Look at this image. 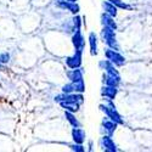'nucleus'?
Masks as SVG:
<instances>
[{"label":"nucleus","instance_id":"1","mask_svg":"<svg viewBox=\"0 0 152 152\" xmlns=\"http://www.w3.org/2000/svg\"><path fill=\"white\" fill-rule=\"evenodd\" d=\"M102 38H104V42L107 44V46L110 49H113V50H117L119 51V45H118V42H117V38H116V32L115 29H112L107 26H104L102 27Z\"/></svg>","mask_w":152,"mask_h":152},{"label":"nucleus","instance_id":"2","mask_svg":"<svg viewBox=\"0 0 152 152\" xmlns=\"http://www.w3.org/2000/svg\"><path fill=\"white\" fill-rule=\"evenodd\" d=\"M100 108H101V111H102L105 115L107 116V118H110L111 121L116 122L117 124H124V121L122 119L121 115L117 112L116 106L111 102V100L108 101L106 105H100Z\"/></svg>","mask_w":152,"mask_h":152},{"label":"nucleus","instance_id":"3","mask_svg":"<svg viewBox=\"0 0 152 152\" xmlns=\"http://www.w3.org/2000/svg\"><path fill=\"white\" fill-rule=\"evenodd\" d=\"M105 56H106V58L111 62V63H113L116 67H122V66H124L125 65V58H124V56H122L117 50H113V49H107L106 50V53H105Z\"/></svg>","mask_w":152,"mask_h":152},{"label":"nucleus","instance_id":"4","mask_svg":"<svg viewBox=\"0 0 152 152\" xmlns=\"http://www.w3.org/2000/svg\"><path fill=\"white\" fill-rule=\"evenodd\" d=\"M118 94V88L117 86H111V85H105L102 86V89H101V95L104 97L108 99V100H115L116 96Z\"/></svg>","mask_w":152,"mask_h":152},{"label":"nucleus","instance_id":"5","mask_svg":"<svg viewBox=\"0 0 152 152\" xmlns=\"http://www.w3.org/2000/svg\"><path fill=\"white\" fill-rule=\"evenodd\" d=\"M101 145H102L104 150L107 152H116L117 151V146H116L115 141H113L112 137L108 135H104L101 137Z\"/></svg>","mask_w":152,"mask_h":152},{"label":"nucleus","instance_id":"6","mask_svg":"<svg viewBox=\"0 0 152 152\" xmlns=\"http://www.w3.org/2000/svg\"><path fill=\"white\" fill-rule=\"evenodd\" d=\"M67 65L71 68H79L82 65V51H75V54L72 57L67 58Z\"/></svg>","mask_w":152,"mask_h":152},{"label":"nucleus","instance_id":"7","mask_svg":"<svg viewBox=\"0 0 152 152\" xmlns=\"http://www.w3.org/2000/svg\"><path fill=\"white\" fill-rule=\"evenodd\" d=\"M117 123L113 122L111 119H104L102 122V130L105 132V135H108V136H112V134L116 132L117 129Z\"/></svg>","mask_w":152,"mask_h":152},{"label":"nucleus","instance_id":"8","mask_svg":"<svg viewBox=\"0 0 152 152\" xmlns=\"http://www.w3.org/2000/svg\"><path fill=\"white\" fill-rule=\"evenodd\" d=\"M65 91L71 93V91H78V93H83L85 90V85H84V80H77V82H72V84L65 86Z\"/></svg>","mask_w":152,"mask_h":152},{"label":"nucleus","instance_id":"9","mask_svg":"<svg viewBox=\"0 0 152 152\" xmlns=\"http://www.w3.org/2000/svg\"><path fill=\"white\" fill-rule=\"evenodd\" d=\"M72 40H73V45L75 46V50H78V51H83V49L85 46V40H84L80 31L75 32V34L72 38Z\"/></svg>","mask_w":152,"mask_h":152},{"label":"nucleus","instance_id":"10","mask_svg":"<svg viewBox=\"0 0 152 152\" xmlns=\"http://www.w3.org/2000/svg\"><path fill=\"white\" fill-rule=\"evenodd\" d=\"M72 135H73V140L75 144H83L85 141L86 133L83 129H80L79 126H77V128H74L72 130Z\"/></svg>","mask_w":152,"mask_h":152},{"label":"nucleus","instance_id":"11","mask_svg":"<svg viewBox=\"0 0 152 152\" xmlns=\"http://www.w3.org/2000/svg\"><path fill=\"white\" fill-rule=\"evenodd\" d=\"M88 40H89L91 56H96L97 55V37H96V34L94 32L89 33V38H88Z\"/></svg>","mask_w":152,"mask_h":152},{"label":"nucleus","instance_id":"12","mask_svg":"<svg viewBox=\"0 0 152 152\" xmlns=\"http://www.w3.org/2000/svg\"><path fill=\"white\" fill-rule=\"evenodd\" d=\"M101 21H102V26H107L112 29H117V23L115 22V17H112L107 14H102L101 15Z\"/></svg>","mask_w":152,"mask_h":152},{"label":"nucleus","instance_id":"13","mask_svg":"<svg viewBox=\"0 0 152 152\" xmlns=\"http://www.w3.org/2000/svg\"><path fill=\"white\" fill-rule=\"evenodd\" d=\"M102 78H104L105 85H111V86H117V88H118V85H119V83H121V79L116 78L115 75H111V74H108V73L104 74Z\"/></svg>","mask_w":152,"mask_h":152},{"label":"nucleus","instance_id":"14","mask_svg":"<svg viewBox=\"0 0 152 152\" xmlns=\"http://www.w3.org/2000/svg\"><path fill=\"white\" fill-rule=\"evenodd\" d=\"M102 6H104V9H105V14H107V15H110V16H112V17H116L117 16V14H118V9L113 5V4H111L110 1H105L104 4H102Z\"/></svg>","mask_w":152,"mask_h":152},{"label":"nucleus","instance_id":"15","mask_svg":"<svg viewBox=\"0 0 152 152\" xmlns=\"http://www.w3.org/2000/svg\"><path fill=\"white\" fill-rule=\"evenodd\" d=\"M68 77L72 82H77V80H82L83 79V72L78 68H73L72 72L68 73Z\"/></svg>","mask_w":152,"mask_h":152},{"label":"nucleus","instance_id":"16","mask_svg":"<svg viewBox=\"0 0 152 152\" xmlns=\"http://www.w3.org/2000/svg\"><path fill=\"white\" fill-rule=\"evenodd\" d=\"M61 105H62V107H65L69 112H77L79 110V106H80L79 104L72 102V101H66V102H62Z\"/></svg>","mask_w":152,"mask_h":152},{"label":"nucleus","instance_id":"17","mask_svg":"<svg viewBox=\"0 0 152 152\" xmlns=\"http://www.w3.org/2000/svg\"><path fill=\"white\" fill-rule=\"evenodd\" d=\"M111 4H113L117 9H123V10H132V6L128 5L125 1H122V0H108Z\"/></svg>","mask_w":152,"mask_h":152},{"label":"nucleus","instance_id":"18","mask_svg":"<svg viewBox=\"0 0 152 152\" xmlns=\"http://www.w3.org/2000/svg\"><path fill=\"white\" fill-rule=\"evenodd\" d=\"M66 117H67V119H68V122L74 126V128H77V126H80L82 124L79 123V121L77 119V118H75L73 115H72V113L71 112H67L66 113Z\"/></svg>","mask_w":152,"mask_h":152},{"label":"nucleus","instance_id":"19","mask_svg":"<svg viewBox=\"0 0 152 152\" xmlns=\"http://www.w3.org/2000/svg\"><path fill=\"white\" fill-rule=\"evenodd\" d=\"M65 7H67V9H69L73 14H78V11H79V6L75 4V3H72V4H65Z\"/></svg>","mask_w":152,"mask_h":152},{"label":"nucleus","instance_id":"20","mask_svg":"<svg viewBox=\"0 0 152 152\" xmlns=\"http://www.w3.org/2000/svg\"><path fill=\"white\" fill-rule=\"evenodd\" d=\"M71 147H72V150H75V151H82V152H83V151H85V148L82 146V144H78V145H72Z\"/></svg>","mask_w":152,"mask_h":152},{"label":"nucleus","instance_id":"21","mask_svg":"<svg viewBox=\"0 0 152 152\" xmlns=\"http://www.w3.org/2000/svg\"><path fill=\"white\" fill-rule=\"evenodd\" d=\"M66 1H71V3H75L77 0H66Z\"/></svg>","mask_w":152,"mask_h":152}]
</instances>
